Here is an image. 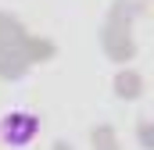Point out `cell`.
Returning a JSON list of instances; mask_svg holds the SVG:
<instances>
[{
  "mask_svg": "<svg viewBox=\"0 0 154 150\" xmlns=\"http://www.w3.org/2000/svg\"><path fill=\"white\" fill-rule=\"evenodd\" d=\"M39 132V122L32 114H7L4 122H0V140L7 143V147H29L32 140H36Z\"/></svg>",
  "mask_w": 154,
  "mask_h": 150,
  "instance_id": "obj_1",
  "label": "cell"
}]
</instances>
